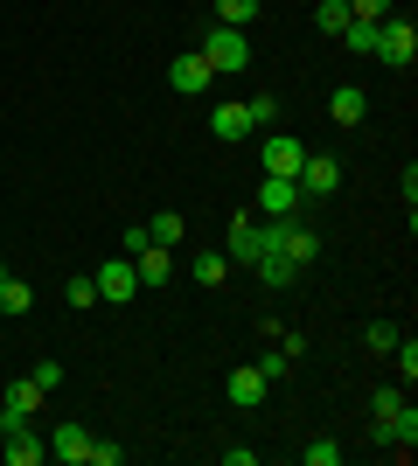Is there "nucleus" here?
<instances>
[{
  "mask_svg": "<svg viewBox=\"0 0 418 466\" xmlns=\"http://www.w3.org/2000/svg\"><path fill=\"white\" fill-rule=\"evenodd\" d=\"M202 63H209V70H217V77H238V70H251V35H244V28H209V35H202Z\"/></svg>",
  "mask_w": 418,
  "mask_h": 466,
  "instance_id": "1",
  "label": "nucleus"
},
{
  "mask_svg": "<svg viewBox=\"0 0 418 466\" xmlns=\"http://www.w3.org/2000/svg\"><path fill=\"white\" fill-rule=\"evenodd\" d=\"M412 56H418V28L404 15H383L377 21V63H398V70H404Z\"/></svg>",
  "mask_w": 418,
  "mask_h": 466,
  "instance_id": "2",
  "label": "nucleus"
},
{
  "mask_svg": "<svg viewBox=\"0 0 418 466\" xmlns=\"http://www.w3.org/2000/svg\"><path fill=\"white\" fill-rule=\"evenodd\" d=\"M293 181H300V195H307V202H328V195L342 188V160H335V154H307Z\"/></svg>",
  "mask_w": 418,
  "mask_h": 466,
  "instance_id": "3",
  "label": "nucleus"
},
{
  "mask_svg": "<svg viewBox=\"0 0 418 466\" xmlns=\"http://www.w3.org/2000/svg\"><path fill=\"white\" fill-rule=\"evenodd\" d=\"M0 460H7V466H36V460H49V439H42V431L21 418V425L0 431Z\"/></svg>",
  "mask_w": 418,
  "mask_h": 466,
  "instance_id": "4",
  "label": "nucleus"
},
{
  "mask_svg": "<svg viewBox=\"0 0 418 466\" xmlns=\"http://www.w3.org/2000/svg\"><path fill=\"white\" fill-rule=\"evenodd\" d=\"M91 286H98V299H119V307H126V299L139 292V272H133V258H105L98 272H91Z\"/></svg>",
  "mask_w": 418,
  "mask_h": 466,
  "instance_id": "5",
  "label": "nucleus"
},
{
  "mask_svg": "<svg viewBox=\"0 0 418 466\" xmlns=\"http://www.w3.org/2000/svg\"><path fill=\"white\" fill-rule=\"evenodd\" d=\"M259 160H265V175H300V160H307V147H300L293 133H265V147H259Z\"/></svg>",
  "mask_w": 418,
  "mask_h": 466,
  "instance_id": "6",
  "label": "nucleus"
},
{
  "mask_svg": "<svg viewBox=\"0 0 418 466\" xmlns=\"http://www.w3.org/2000/svg\"><path fill=\"white\" fill-rule=\"evenodd\" d=\"M209 133H217V139H230V147H238V139H251V133H259V126H251V105H238V97L209 105Z\"/></svg>",
  "mask_w": 418,
  "mask_h": 466,
  "instance_id": "7",
  "label": "nucleus"
},
{
  "mask_svg": "<svg viewBox=\"0 0 418 466\" xmlns=\"http://www.w3.org/2000/svg\"><path fill=\"white\" fill-rule=\"evenodd\" d=\"M307 195H300V181L293 175H265L259 181V216H293Z\"/></svg>",
  "mask_w": 418,
  "mask_h": 466,
  "instance_id": "8",
  "label": "nucleus"
},
{
  "mask_svg": "<svg viewBox=\"0 0 418 466\" xmlns=\"http://www.w3.org/2000/svg\"><path fill=\"white\" fill-rule=\"evenodd\" d=\"M168 84H175L181 97H202L209 84H217V70H209V63H202V49H196V56H175V63H168Z\"/></svg>",
  "mask_w": 418,
  "mask_h": 466,
  "instance_id": "9",
  "label": "nucleus"
},
{
  "mask_svg": "<svg viewBox=\"0 0 418 466\" xmlns=\"http://www.w3.org/2000/svg\"><path fill=\"white\" fill-rule=\"evenodd\" d=\"M133 272H139V286H168V279H175V251H168V244H147V251H133Z\"/></svg>",
  "mask_w": 418,
  "mask_h": 466,
  "instance_id": "10",
  "label": "nucleus"
},
{
  "mask_svg": "<svg viewBox=\"0 0 418 466\" xmlns=\"http://www.w3.org/2000/svg\"><path fill=\"white\" fill-rule=\"evenodd\" d=\"M84 452H91V431H84V425H56V431H49V460L84 466Z\"/></svg>",
  "mask_w": 418,
  "mask_h": 466,
  "instance_id": "11",
  "label": "nucleus"
},
{
  "mask_svg": "<svg viewBox=\"0 0 418 466\" xmlns=\"http://www.w3.org/2000/svg\"><path fill=\"white\" fill-rule=\"evenodd\" d=\"M36 404H42V383H36V376H28V383H7V390H0V410H7V425L36 418Z\"/></svg>",
  "mask_w": 418,
  "mask_h": 466,
  "instance_id": "12",
  "label": "nucleus"
},
{
  "mask_svg": "<svg viewBox=\"0 0 418 466\" xmlns=\"http://www.w3.org/2000/svg\"><path fill=\"white\" fill-rule=\"evenodd\" d=\"M362 112H370V97H362V84H335V91H328V118H335V126H356Z\"/></svg>",
  "mask_w": 418,
  "mask_h": 466,
  "instance_id": "13",
  "label": "nucleus"
},
{
  "mask_svg": "<svg viewBox=\"0 0 418 466\" xmlns=\"http://www.w3.org/2000/svg\"><path fill=\"white\" fill-rule=\"evenodd\" d=\"M265 390H272V383H265V370H259V362H251V370H230V404H238V410L265 404Z\"/></svg>",
  "mask_w": 418,
  "mask_h": 466,
  "instance_id": "14",
  "label": "nucleus"
},
{
  "mask_svg": "<svg viewBox=\"0 0 418 466\" xmlns=\"http://www.w3.org/2000/svg\"><path fill=\"white\" fill-rule=\"evenodd\" d=\"M189 279H196V286H223V279H230V258H223V251H202L196 265H189Z\"/></svg>",
  "mask_w": 418,
  "mask_h": 466,
  "instance_id": "15",
  "label": "nucleus"
},
{
  "mask_svg": "<svg viewBox=\"0 0 418 466\" xmlns=\"http://www.w3.org/2000/svg\"><path fill=\"white\" fill-rule=\"evenodd\" d=\"M209 7H217L223 28H251L259 21V0H209Z\"/></svg>",
  "mask_w": 418,
  "mask_h": 466,
  "instance_id": "16",
  "label": "nucleus"
},
{
  "mask_svg": "<svg viewBox=\"0 0 418 466\" xmlns=\"http://www.w3.org/2000/svg\"><path fill=\"white\" fill-rule=\"evenodd\" d=\"M314 28H321V35H342V28H349V0H321V7H314Z\"/></svg>",
  "mask_w": 418,
  "mask_h": 466,
  "instance_id": "17",
  "label": "nucleus"
},
{
  "mask_svg": "<svg viewBox=\"0 0 418 466\" xmlns=\"http://www.w3.org/2000/svg\"><path fill=\"white\" fill-rule=\"evenodd\" d=\"M28 307H36V292L21 286V279H7V286H0V313H7V320H21Z\"/></svg>",
  "mask_w": 418,
  "mask_h": 466,
  "instance_id": "18",
  "label": "nucleus"
},
{
  "mask_svg": "<svg viewBox=\"0 0 418 466\" xmlns=\"http://www.w3.org/2000/svg\"><path fill=\"white\" fill-rule=\"evenodd\" d=\"M147 237H154V244H168V251H175V244H181V216H175V209L147 216Z\"/></svg>",
  "mask_w": 418,
  "mask_h": 466,
  "instance_id": "19",
  "label": "nucleus"
},
{
  "mask_svg": "<svg viewBox=\"0 0 418 466\" xmlns=\"http://www.w3.org/2000/svg\"><path fill=\"white\" fill-rule=\"evenodd\" d=\"M342 35H349V49H356V56H377V21H356V15H349V28H342Z\"/></svg>",
  "mask_w": 418,
  "mask_h": 466,
  "instance_id": "20",
  "label": "nucleus"
},
{
  "mask_svg": "<svg viewBox=\"0 0 418 466\" xmlns=\"http://www.w3.org/2000/svg\"><path fill=\"white\" fill-rule=\"evenodd\" d=\"M251 272H259L265 286H293V265H286V258H279V251H265L259 265H251Z\"/></svg>",
  "mask_w": 418,
  "mask_h": 466,
  "instance_id": "21",
  "label": "nucleus"
},
{
  "mask_svg": "<svg viewBox=\"0 0 418 466\" xmlns=\"http://www.w3.org/2000/svg\"><path fill=\"white\" fill-rule=\"evenodd\" d=\"M244 105H251V126H259V133H272V126H279V97H272V91L244 97Z\"/></svg>",
  "mask_w": 418,
  "mask_h": 466,
  "instance_id": "22",
  "label": "nucleus"
},
{
  "mask_svg": "<svg viewBox=\"0 0 418 466\" xmlns=\"http://www.w3.org/2000/svg\"><path fill=\"white\" fill-rule=\"evenodd\" d=\"M300 460H307V466H342V446H335V439H307Z\"/></svg>",
  "mask_w": 418,
  "mask_h": 466,
  "instance_id": "23",
  "label": "nucleus"
},
{
  "mask_svg": "<svg viewBox=\"0 0 418 466\" xmlns=\"http://www.w3.org/2000/svg\"><path fill=\"white\" fill-rule=\"evenodd\" d=\"M362 341H370L377 355H391V349H398V320H370V328H362Z\"/></svg>",
  "mask_w": 418,
  "mask_h": 466,
  "instance_id": "24",
  "label": "nucleus"
},
{
  "mask_svg": "<svg viewBox=\"0 0 418 466\" xmlns=\"http://www.w3.org/2000/svg\"><path fill=\"white\" fill-rule=\"evenodd\" d=\"M349 15L356 21H383V15H398V0H349Z\"/></svg>",
  "mask_w": 418,
  "mask_h": 466,
  "instance_id": "25",
  "label": "nucleus"
},
{
  "mask_svg": "<svg viewBox=\"0 0 418 466\" xmlns=\"http://www.w3.org/2000/svg\"><path fill=\"white\" fill-rule=\"evenodd\" d=\"M391 355H398V370H404V383H412V376H418V341H412V334H398V349H391Z\"/></svg>",
  "mask_w": 418,
  "mask_h": 466,
  "instance_id": "26",
  "label": "nucleus"
},
{
  "mask_svg": "<svg viewBox=\"0 0 418 466\" xmlns=\"http://www.w3.org/2000/svg\"><path fill=\"white\" fill-rule=\"evenodd\" d=\"M126 452L119 446H105V439H91V452H84V466H119Z\"/></svg>",
  "mask_w": 418,
  "mask_h": 466,
  "instance_id": "27",
  "label": "nucleus"
},
{
  "mask_svg": "<svg viewBox=\"0 0 418 466\" xmlns=\"http://www.w3.org/2000/svg\"><path fill=\"white\" fill-rule=\"evenodd\" d=\"M63 292H70V307H98V286H91V279H70Z\"/></svg>",
  "mask_w": 418,
  "mask_h": 466,
  "instance_id": "28",
  "label": "nucleus"
},
{
  "mask_svg": "<svg viewBox=\"0 0 418 466\" xmlns=\"http://www.w3.org/2000/svg\"><path fill=\"white\" fill-rule=\"evenodd\" d=\"M36 383H42V397H49V390L63 383V362H36Z\"/></svg>",
  "mask_w": 418,
  "mask_h": 466,
  "instance_id": "29",
  "label": "nucleus"
},
{
  "mask_svg": "<svg viewBox=\"0 0 418 466\" xmlns=\"http://www.w3.org/2000/svg\"><path fill=\"white\" fill-rule=\"evenodd\" d=\"M0 431H7V410H0Z\"/></svg>",
  "mask_w": 418,
  "mask_h": 466,
  "instance_id": "30",
  "label": "nucleus"
}]
</instances>
